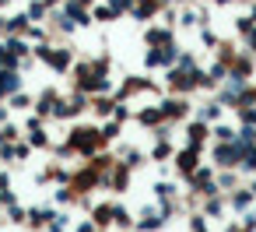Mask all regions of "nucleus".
Here are the masks:
<instances>
[{"label":"nucleus","instance_id":"nucleus-2","mask_svg":"<svg viewBox=\"0 0 256 232\" xmlns=\"http://www.w3.org/2000/svg\"><path fill=\"white\" fill-rule=\"evenodd\" d=\"M11 106H14V109H25V106H28V95H14Z\"/></svg>","mask_w":256,"mask_h":232},{"label":"nucleus","instance_id":"nucleus-4","mask_svg":"<svg viewBox=\"0 0 256 232\" xmlns=\"http://www.w3.org/2000/svg\"><path fill=\"white\" fill-rule=\"evenodd\" d=\"M0 144H4V130H0Z\"/></svg>","mask_w":256,"mask_h":232},{"label":"nucleus","instance_id":"nucleus-3","mask_svg":"<svg viewBox=\"0 0 256 232\" xmlns=\"http://www.w3.org/2000/svg\"><path fill=\"white\" fill-rule=\"evenodd\" d=\"M42 11H46L42 4H32V11H28V18H42Z\"/></svg>","mask_w":256,"mask_h":232},{"label":"nucleus","instance_id":"nucleus-1","mask_svg":"<svg viewBox=\"0 0 256 232\" xmlns=\"http://www.w3.org/2000/svg\"><path fill=\"white\" fill-rule=\"evenodd\" d=\"M11 92H18V74L0 67V95H11Z\"/></svg>","mask_w":256,"mask_h":232}]
</instances>
